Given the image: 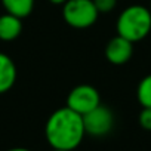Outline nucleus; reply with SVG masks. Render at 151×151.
Instances as JSON below:
<instances>
[{"mask_svg": "<svg viewBox=\"0 0 151 151\" xmlns=\"http://www.w3.org/2000/svg\"><path fill=\"white\" fill-rule=\"evenodd\" d=\"M98 9L93 0H67L64 3V21L73 28H89L98 19Z\"/></svg>", "mask_w": 151, "mask_h": 151, "instance_id": "obj_3", "label": "nucleus"}, {"mask_svg": "<svg viewBox=\"0 0 151 151\" xmlns=\"http://www.w3.org/2000/svg\"><path fill=\"white\" fill-rule=\"evenodd\" d=\"M52 151H71V150H55V148H52Z\"/></svg>", "mask_w": 151, "mask_h": 151, "instance_id": "obj_15", "label": "nucleus"}, {"mask_svg": "<svg viewBox=\"0 0 151 151\" xmlns=\"http://www.w3.org/2000/svg\"><path fill=\"white\" fill-rule=\"evenodd\" d=\"M82 117H83L85 132L91 136H105L107 133L111 132L114 126V116L111 110L101 104Z\"/></svg>", "mask_w": 151, "mask_h": 151, "instance_id": "obj_5", "label": "nucleus"}, {"mask_svg": "<svg viewBox=\"0 0 151 151\" xmlns=\"http://www.w3.org/2000/svg\"><path fill=\"white\" fill-rule=\"evenodd\" d=\"M17 82V67L11 56L0 52V95L12 89Z\"/></svg>", "mask_w": 151, "mask_h": 151, "instance_id": "obj_7", "label": "nucleus"}, {"mask_svg": "<svg viewBox=\"0 0 151 151\" xmlns=\"http://www.w3.org/2000/svg\"><path fill=\"white\" fill-rule=\"evenodd\" d=\"M50 2H52L53 5H64L67 0H50Z\"/></svg>", "mask_w": 151, "mask_h": 151, "instance_id": "obj_14", "label": "nucleus"}, {"mask_svg": "<svg viewBox=\"0 0 151 151\" xmlns=\"http://www.w3.org/2000/svg\"><path fill=\"white\" fill-rule=\"evenodd\" d=\"M45 135L52 148L74 151L86 135L83 117L65 105L50 114L46 122Z\"/></svg>", "mask_w": 151, "mask_h": 151, "instance_id": "obj_1", "label": "nucleus"}, {"mask_svg": "<svg viewBox=\"0 0 151 151\" xmlns=\"http://www.w3.org/2000/svg\"><path fill=\"white\" fill-rule=\"evenodd\" d=\"M21 31H22L21 18H18L12 14H8V12L0 17V40L12 42L17 37H19Z\"/></svg>", "mask_w": 151, "mask_h": 151, "instance_id": "obj_8", "label": "nucleus"}, {"mask_svg": "<svg viewBox=\"0 0 151 151\" xmlns=\"http://www.w3.org/2000/svg\"><path fill=\"white\" fill-rule=\"evenodd\" d=\"M136 98L142 107L151 108V74L145 76L139 82L136 89Z\"/></svg>", "mask_w": 151, "mask_h": 151, "instance_id": "obj_10", "label": "nucleus"}, {"mask_svg": "<svg viewBox=\"0 0 151 151\" xmlns=\"http://www.w3.org/2000/svg\"><path fill=\"white\" fill-rule=\"evenodd\" d=\"M2 5L8 14H12L22 19L33 12L34 0H2Z\"/></svg>", "mask_w": 151, "mask_h": 151, "instance_id": "obj_9", "label": "nucleus"}, {"mask_svg": "<svg viewBox=\"0 0 151 151\" xmlns=\"http://www.w3.org/2000/svg\"><path fill=\"white\" fill-rule=\"evenodd\" d=\"M139 124L142 129L145 130H151V108L148 107H142V111L139 113Z\"/></svg>", "mask_w": 151, "mask_h": 151, "instance_id": "obj_12", "label": "nucleus"}, {"mask_svg": "<svg viewBox=\"0 0 151 151\" xmlns=\"http://www.w3.org/2000/svg\"><path fill=\"white\" fill-rule=\"evenodd\" d=\"M8 151H31V150H28V148H24V147H15V148H11V150H8Z\"/></svg>", "mask_w": 151, "mask_h": 151, "instance_id": "obj_13", "label": "nucleus"}, {"mask_svg": "<svg viewBox=\"0 0 151 151\" xmlns=\"http://www.w3.org/2000/svg\"><path fill=\"white\" fill-rule=\"evenodd\" d=\"M101 104L99 92L91 85H79L70 91L67 96V107L80 116L92 111Z\"/></svg>", "mask_w": 151, "mask_h": 151, "instance_id": "obj_4", "label": "nucleus"}, {"mask_svg": "<svg viewBox=\"0 0 151 151\" xmlns=\"http://www.w3.org/2000/svg\"><path fill=\"white\" fill-rule=\"evenodd\" d=\"M133 55V43L122 36L113 37L105 46V58L114 65L126 64Z\"/></svg>", "mask_w": 151, "mask_h": 151, "instance_id": "obj_6", "label": "nucleus"}, {"mask_svg": "<svg viewBox=\"0 0 151 151\" xmlns=\"http://www.w3.org/2000/svg\"><path fill=\"white\" fill-rule=\"evenodd\" d=\"M93 3L99 14H108L117 6V0H93Z\"/></svg>", "mask_w": 151, "mask_h": 151, "instance_id": "obj_11", "label": "nucleus"}, {"mask_svg": "<svg viewBox=\"0 0 151 151\" xmlns=\"http://www.w3.org/2000/svg\"><path fill=\"white\" fill-rule=\"evenodd\" d=\"M150 11H151V6H150Z\"/></svg>", "mask_w": 151, "mask_h": 151, "instance_id": "obj_16", "label": "nucleus"}, {"mask_svg": "<svg viewBox=\"0 0 151 151\" xmlns=\"http://www.w3.org/2000/svg\"><path fill=\"white\" fill-rule=\"evenodd\" d=\"M117 34L132 43L145 39L151 31V11L142 5L126 8L117 19Z\"/></svg>", "mask_w": 151, "mask_h": 151, "instance_id": "obj_2", "label": "nucleus"}]
</instances>
